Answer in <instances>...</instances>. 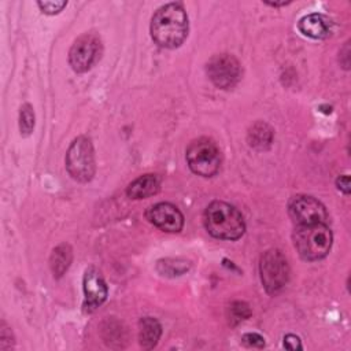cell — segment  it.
<instances>
[{"label":"cell","mask_w":351,"mask_h":351,"mask_svg":"<svg viewBox=\"0 0 351 351\" xmlns=\"http://www.w3.org/2000/svg\"><path fill=\"white\" fill-rule=\"evenodd\" d=\"M261 280L267 293L276 295L280 292L289 278V265L280 250L266 251L259 263Z\"/></svg>","instance_id":"8992f818"},{"label":"cell","mask_w":351,"mask_h":351,"mask_svg":"<svg viewBox=\"0 0 351 351\" xmlns=\"http://www.w3.org/2000/svg\"><path fill=\"white\" fill-rule=\"evenodd\" d=\"M247 141L251 148L258 151H265L271 145L273 129L267 123L258 121L248 129Z\"/></svg>","instance_id":"9a60e30c"},{"label":"cell","mask_w":351,"mask_h":351,"mask_svg":"<svg viewBox=\"0 0 351 351\" xmlns=\"http://www.w3.org/2000/svg\"><path fill=\"white\" fill-rule=\"evenodd\" d=\"M293 245L304 261H318L328 255L332 247L333 236L326 223L296 225Z\"/></svg>","instance_id":"3957f363"},{"label":"cell","mask_w":351,"mask_h":351,"mask_svg":"<svg viewBox=\"0 0 351 351\" xmlns=\"http://www.w3.org/2000/svg\"><path fill=\"white\" fill-rule=\"evenodd\" d=\"M288 213L295 225L326 223L328 213L325 206L313 196L298 195L289 200Z\"/></svg>","instance_id":"9c48e42d"},{"label":"cell","mask_w":351,"mask_h":351,"mask_svg":"<svg viewBox=\"0 0 351 351\" xmlns=\"http://www.w3.org/2000/svg\"><path fill=\"white\" fill-rule=\"evenodd\" d=\"M14 347V337L11 329L7 326V324L3 321L0 325V348L8 350Z\"/></svg>","instance_id":"7402d4cb"},{"label":"cell","mask_w":351,"mask_h":351,"mask_svg":"<svg viewBox=\"0 0 351 351\" xmlns=\"http://www.w3.org/2000/svg\"><path fill=\"white\" fill-rule=\"evenodd\" d=\"M186 162L189 169L202 177H213L221 166V152L218 145L208 137L193 140L186 148Z\"/></svg>","instance_id":"5b68a950"},{"label":"cell","mask_w":351,"mask_h":351,"mask_svg":"<svg viewBox=\"0 0 351 351\" xmlns=\"http://www.w3.org/2000/svg\"><path fill=\"white\" fill-rule=\"evenodd\" d=\"M188 15L180 3L159 7L151 19V37L162 48H177L188 36Z\"/></svg>","instance_id":"6da1fadb"},{"label":"cell","mask_w":351,"mask_h":351,"mask_svg":"<svg viewBox=\"0 0 351 351\" xmlns=\"http://www.w3.org/2000/svg\"><path fill=\"white\" fill-rule=\"evenodd\" d=\"M37 5L40 7V10L44 14L55 15V14L60 12L67 5V1H38Z\"/></svg>","instance_id":"44dd1931"},{"label":"cell","mask_w":351,"mask_h":351,"mask_svg":"<svg viewBox=\"0 0 351 351\" xmlns=\"http://www.w3.org/2000/svg\"><path fill=\"white\" fill-rule=\"evenodd\" d=\"M241 343L250 348H263L265 347V339L259 333H254V332L244 333L241 336Z\"/></svg>","instance_id":"ffe728a7"},{"label":"cell","mask_w":351,"mask_h":351,"mask_svg":"<svg viewBox=\"0 0 351 351\" xmlns=\"http://www.w3.org/2000/svg\"><path fill=\"white\" fill-rule=\"evenodd\" d=\"M34 129V111L29 103H25L19 111V130L22 136H29Z\"/></svg>","instance_id":"ac0fdd59"},{"label":"cell","mask_w":351,"mask_h":351,"mask_svg":"<svg viewBox=\"0 0 351 351\" xmlns=\"http://www.w3.org/2000/svg\"><path fill=\"white\" fill-rule=\"evenodd\" d=\"M67 173L78 182H88L96 171L95 151L89 137L80 136L70 144L66 154Z\"/></svg>","instance_id":"277c9868"},{"label":"cell","mask_w":351,"mask_h":351,"mask_svg":"<svg viewBox=\"0 0 351 351\" xmlns=\"http://www.w3.org/2000/svg\"><path fill=\"white\" fill-rule=\"evenodd\" d=\"M332 27H333L332 21L328 16L317 12L304 15L298 22L299 32L303 36L314 40H322L329 37L332 33Z\"/></svg>","instance_id":"7c38bea8"},{"label":"cell","mask_w":351,"mask_h":351,"mask_svg":"<svg viewBox=\"0 0 351 351\" xmlns=\"http://www.w3.org/2000/svg\"><path fill=\"white\" fill-rule=\"evenodd\" d=\"M101 53V41L95 33L81 34L69 51V63L75 73H85L93 67Z\"/></svg>","instance_id":"52a82bcc"},{"label":"cell","mask_w":351,"mask_h":351,"mask_svg":"<svg viewBox=\"0 0 351 351\" xmlns=\"http://www.w3.org/2000/svg\"><path fill=\"white\" fill-rule=\"evenodd\" d=\"M160 189V178L156 174H144L132 181L128 188L126 193L130 199H144L149 197Z\"/></svg>","instance_id":"4fadbf2b"},{"label":"cell","mask_w":351,"mask_h":351,"mask_svg":"<svg viewBox=\"0 0 351 351\" xmlns=\"http://www.w3.org/2000/svg\"><path fill=\"white\" fill-rule=\"evenodd\" d=\"M206 230L215 239L237 240L245 230L241 213L232 204L225 202H211L203 217Z\"/></svg>","instance_id":"7a4b0ae2"},{"label":"cell","mask_w":351,"mask_h":351,"mask_svg":"<svg viewBox=\"0 0 351 351\" xmlns=\"http://www.w3.org/2000/svg\"><path fill=\"white\" fill-rule=\"evenodd\" d=\"M145 217L154 226L163 232L176 233L184 226L182 213L174 204L167 202H160L151 206L145 211Z\"/></svg>","instance_id":"30bf717a"},{"label":"cell","mask_w":351,"mask_h":351,"mask_svg":"<svg viewBox=\"0 0 351 351\" xmlns=\"http://www.w3.org/2000/svg\"><path fill=\"white\" fill-rule=\"evenodd\" d=\"M191 267V262L181 258H166L160 259L156 265L158 271L166 277H176L186 273Z\"/></svg>","instance_id":"e0dca14e"},{"label":"cell","mask_w":351,"mask_h":351,"mask_svg":"<svg viewBox=\"0 0 351 351\" xmlns=\"http://www.w3.org/2000/svg\"><path fill=\"white\" fill-rule=\"evenodd\" d=\"M71 261H73V250L69 244L62 243L58 247H55L49 256V266L53 277L60 278L70 267Z\"/></svg>","instance_id":"2e32d148"},{"label":"cell","mask_w":351,"mask_h":351,"mask_svg":"<svg viewBox=\"0 0 351 351\" xmlns=\"http://www.w3.org/2000/svg\"><path fill=\"white\" fill-rule=\"evenodd\" d=\"M288 3H291V1H266V4H269V5H273V7L285 5V4H288Z\"/></svg>","instance_id":"d4e9b609"},{"label":"cell","mask_w":351,"mask_h":351,"mask_svg":"<svg viewBox=\"0 0 351 351\" xmlns=\"http://www.w3.org/2000/svg\"><path fill=\"white\" fill-rule=\"evenodd\" d=\"M251 315V308L244 302H233L229 306V321L236 325Z\"/></svg>","instance_id":"d6986e66"},{"label":"cell","mask_w":351,"mask_h":351,"mask_svg":"<svg viewBox=\"0 0 351 351\" xmlns=\"http://www.w3.org/2000/svg\"><path fill=\"white\" fill-rule=\"evenodd\" d=\"M336 186H337L339 191L348 195L350 193V177L347 174L339 176L337 180H336Z\"/></svg>","instance_id":"cb8c5ba5"},{"label":"cell","mask_w":351,"mask_h":351,"mask_svg":"<svg viewBox=\"0 0 351 351\" xmlns=\"http://www.w3.org/2000/svg\"><path fill=\"white\" fill-rule=\"evenodd\" d=\"M284 347L288 350H302L300 339L295 335H287L284 337Z\"/></svg>","instance_id":"603a6c76"},{"label":"cell","mask_w":351,"mask_h":351,"mask_svg":"<svg viewBox=\"0 0 351 351\" xmlns=\"http://www.w3.org/2000/svg\"><path fill=\"white\" fill-rule=\"evenodd\" d=\"M207 75L219 89L233 88L241 78V66L230 53L214 55L207 62Z\"/></svg>","instance_id":"ba28073f"},{"label":"cell","mask_w":351,"mask_h":351,"mask_svg":"<svg viewBox=\"0 0 351 351\" xmlns=\"http://www.w3.org/2000/svg\"><path fill=\"white\" fill-rule=\"evenodd\" d=\"M107 285L101 273L96 267H89L84 274V310L86 313L95 311L107 298Z\"/></svg>","instance_id":"8fae6325"},{"label":"cell","mask_w":351,"mask_h":351,"mask_svg":"<svg viewBox=\"0 0 351 351\" xmlns=\"http://www.w3.org/2000/svg\"><path fill=\"white\" fill-rule=\"evenodd\" d=\"M162 335V326L158 319L152 317H144L138 322V341L145 350L154 348Z\"/></svg>","instance_id":"5bb4252c"}]
</instances>
